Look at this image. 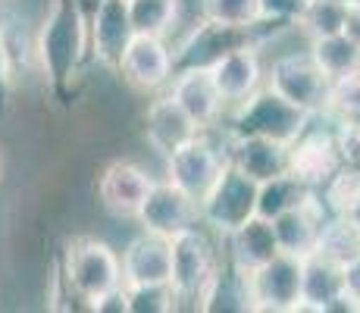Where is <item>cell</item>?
<instances>
[{"mask_svg": "<svg viewBox=\"0 0 360 313\" xmlns=\"http://www.w3.org/2000/svg\"><path fill=\"white\" fill-rule=\"evenodd\" d=\"M91 51L88 16L79 0H51L34 38V57L57 94H69L85 53Z\"/></svg>", "mask_w": 360, "mask_h": 313, "instance_id": "obj_1", "label": "cell"}, {"mask_svg": "<svg viewBox=\"0 0 360 313\" xmlns=\"http://www.w3.org/2000/svg\"><path fill=\"white\" fill-rule=\"evenodd\" d=\"M310 120H314V113H307L304 107L285 101L279 91L263 85L260 91H254L245 103L235 107L229 135H260L292 148L297 138L307 132Z\"/></svg>", "mask_w": 360, "mask_h": 313, "instance_id": "obj_2", "label": "cell"}, {"mask_svg": "<svg viewBox=\"0 0 360 313\" xmlns=\"http://www.w3.org/2000/svg\"><path fill=\"white\" fill-rule=\"evenodd\" d=\"M63 279L79 301H98L101 295L120 288L122 282V257L107 241L79 235L69 241L63 260Z\"/></svg>", "mask_w": 360, "mask_h": 313, "instance_id": "obj_3", "label": "cell"}, {"mask_svg": "<svg viewBox=\"0 0 360 313\" xmlns=\"http://www.w3.org/2000/svg\"><path fill=\"white\" fill-rule=\"evenodd\" d=\"M260 182H254L248 172H241L235 163L223 170L217 185L200 200V222L219 235H232L238 226H245L251 217H257Z\"/></svg>", "mask_w": 360, "mask_h": 313, "instance_id": "obj_4", "label": "cell"}, {"mask_svg": "<svg viewBox=\"0 0 360 313\" xmlns=\"http://www.w3.org/2000/svg\"><path fill=\"white\" fill-rule=\"evenodd\" d=\"M266 85L273 88V91H279L285 101L297 103V107H304L314 116L329 107L332 79L320 69V63L310 57V51L279 57L269 66Z\"/></svg>", "mask_w": 360, "mask_h": 313, "instance_id": "obj_5", "label": "cell"}, {"mask_svg": "<svg viewBox=\"0 0 360 313\" xmlns=\"http://www.w3.org/2000/svg\"><path fill=\"white\" fill-rule=\"evenodd\" d=\"M226 166H229L226 151H219L217 144L207 138V132H200V135H195L191 141H185L182 148L166 157V179L182 188L185 194H191L200 204L204 194L223 176Z\"/></svg>", "mask_w": 360, "mask_h": 313, "instance_id": "obj_6", "label": "cell"}, {"mask_svg": "<svg viewBox=\"0 0 360 313\" xmlns=\"http://www.w3.org/2000/svg\"><path fill=\"white\" fill-rule=\"evenodd\" d=\"M217 269L219 260L200 226L172 238V288H176L179 301H191L198 307Z\"/></svg>", "mask_w": 360, "mask_h": 313, "instance_id": "obj_7", "label": "cell"}, {"mask_svg": "<svg viewBox=\"0 0 360 313\" xmlns=\"http://www.w3.org/2000/svg\"><path fill=\"white\" fill-rule=\"evenodd\" d=\"M254 291V310L269 313H292L301 310V291H304V257L297 254H276L269 263L251 273Z\"/></svg>", "mask_w": 360, "mask_h": 313, "instance_id": "obj_8", "label": "cell"}, {"mask_svg": "<svg viewBox=\"0 0 360 313\" xmlns=\"http://www.w3.org/2000/svg\"><path fill=\"white\" fill-rule=\"evenodd\" d=\"M138 226L141 232H154L160 238H176V235L188 232L200 222V204L191 194H185L179 185H172L169 179L157 182L150 188L144 207L138 210Z\"/></svg>", "mask_w": 360, "mask_h": 313, "instance_id": "obj_9", "label": "cell"}, {"mask_svg": "<svg viewBox=\"0 0 360 313\" xmlns=\"http://www.w3.org/2000/svg\"><path fill=\"white\" fill-rule=\"evenodd\" d=\"M88 32H91V57L103 69L120 72L122 57L138 34L131 25L129 0H101V6L88 19Z\"/></svg>", "mask_w": 360, "mask_h": 313, "instance_id": "obj_10", "label": "cell"}, {"mask_svg": "<svg viewBox=\"0 0 360 313\" xmlns=\"http://www.w3.org/2000/svg\"><path fill=\"white\" fill-rule=\"evenodd\" d=\"M120 75L129 88L148 94L160 91L176 75V57H172L166 38H154V34H135L131 47L122 57Z\"/></svg>", "mask_w": 360, "mask_h": 313, "instance_id": "obj_11", "label": "cell"}, {"mask_svg": "<svg viewBox=\"0 0 360 313\" xmlns=\"http://www.w3.org/2000/svg\"><path fill=\"white\" fill-rule=\"evenodd\" d=\"M154 185H157V179L144 166L131 163V160H116V163H110L101 172L98 198L113 217L135 219Z\"/></svg>", "mask_w": 360, "mask_h": 313, "instance_id": "obj_12", "label": "cell"}, {"mask_svg": "<svg viewBox=\"0 0 360 313\" xmlns=\"http://www.w3.org/2000/svg\"><path fill=\"white\" fill-rule=\"evenodd\" d=\"M126 285H172V241L154 232H141L122 250Z\"/></svg>", "mask_w": 360, "mask_h": 313, "instance_id": "obj_13", "label": "cell"}, {"mask_svg": "<svg viewBox=\"0 0 360 313\" xmlns=\"http://www.w3.org/2000/svg\"><path fill=\"white\" fill-rule=\"evenodd\" d=\"M226 157L241 172L254 179V182H269L285 172H292V157H288V144L273 141V138L260 135H229L226 144Z\"/></svg>", "mask_w": 360, "mask_h": 313, "instance_id": "obj_14", "label": "cell"}, {"mask_svg": "<svg viewBox=\"0 0 360 313\" xmlns=\"http://www.w3.org/2000/svg\"><path fill=\"white\" fill-rule=\"evenodd\" d=\"M195 135H200V125L185 113L182 103L169 91L148 103V113H144V138H148V144L163 160L169 157L172 151L182 148L185 141H191Z\"/></svg>", "mask_w": 360, "mask_h": 313, "instance_id": "obj_15", "label": "cell"}, {"mask_svg": "<svg viewBox=\"0 0 360 313\" xmlns=\"http://www.w3.org/2000/svg\"><path fill=\"white\" fill-rule=\"evenodd\" d=\"M169 94L200 125V132L213 129L226 110V101L219 94L217 82H213L210 69H182V72H176L169 82Z\"/></svg>", "mask_w": 360, "mask_h": 313, "instance_id": "obj_16", "label": "cell"}, {"mask_svg": "<svg viewBox=\"0 0 360 313\" xmlns=\"http://www.w3.org/2000/svg\"><path fill=\"white\" fill-rule=\"evenodd\" d=\"M329 217H332V210H329L326 198L320 200L314 191H310L307 198H304V204H297V207H292V210L282 213V217L273 219L282 250L297 254V257L314 254L316 238H320V229Z\"/></svg>", "mask_w": 360, "mask_h": 313, "instance_id": "obj_17", "label": "cell"}, {"mask_svg": "<svg viewBox=\"0 0 360 313\" xmlns=\"http://www.w3.org/2000/svg\"><path fill=\"white\" fill-rule=\"evenodd\" d=\"M292 157V172L310 188L326 185L338 170H342V154H338V141L329 132H304L301 138L288 148Z\"/></svg>", "mask_w": 360, "mask_h": 313, "instance_id": "obj_18", "label": "cell"}, {"mask_svg": "<svg viewBox=\"0 0 360 313\" xmlns=\"http://www.w3.org/2000/svg\"><path fill=\"white\" fill-rule=\"evenodd\" d=\"M301 310H357L345 298V267L323 260L320 254L304 257V291Z\"/></svg>", "mask_w": 360, "mask_h": 313, "instance_id": "obj_19", "label": "cell"}, {"mask_svg": "<svg viewBox=\"0 0 360 313\" xmlns=\"http://www.w3.org/2000/svg\"><path fill=\"white\" fill-rule=\"evenodd\" d=\"M213 82H217L219 94H223L226 107H238L245 103L254 91L263 88V66H260V53L257 47H238L229 57H223L217 66L210 69Z\"/></svg>", "mask_w": 360, "mask_h": 313, "instance_id": "obj_20", "label": "cell"}, {"mask_svg": "<svg viewBox=\"0 0 360 313\" xmlns=\"http://www.w3.org/2000/svg\"><path fill=\"white\" fill-rule=\"evenodd\" d=\"M229 238V260L238 263L241 269L254 273L260 269L263 263H269L276 254H282V245H279V235H276V226L273 219L266 217H251L245 226H238Z\"/></svg>", "mask_w": 360, "mask_h": 313, "instance_id": "obj_21", "label": "cell"}, {"mask_svg": "<svg viewBox=\"0 0 360 313\" xmlns=\"http://www.w3.org/2000/svg\"><path fill=\"white\" fill-rule=\"evenodd\" d=\"M198 310L207 313H248L254 310V291H251V273L229 260V267L219 263L217 276L207 285Z\"/></svg>", "mask_w": 360, "mask_h": 313, "instance_id": "obj_22", "label": "cell"}, {"mask_svg": "<svg viewBox=\"0 0 360 313\" xmlns=\"http://www.w3.org/2000/svg\"><path fill=\"white\" fill-rule=\"evenodd\" d=\"M314 254H320L323 260L335 263V267H348V263L360 260V219L345 217V213H332L323 222Z\"/></svg>", "mask_w": 360, "mask_h": 313, "instance_id": "obj_23", "label": "cell"}, {"mask_svg": "<svg viewBox=\"0 0 360 313\" xmlns=\"http://www.w3.org/2000/svg\"><path fill=\"white\" fill-rule=\"evenodd\" d=\"M310 57L320 63V69L332 82L360 75V44L348 32L329 34V38H314L310 41Z\"/></svg>", "mask_w": 360, "mask_h": 313, "instance_id": "obj_24", "label": "cell"}, {"mask_svg": "<svg viewBox=\"0 0 360 313\" xmlns=\"http://www.w3.org/2000/svg\"><path fill=\"white\" fill-rule=\"evenodd\" d=\"M310 191H314V188L307 182H301L295 172H285V176H279V179H269V182L260 185L257 213L266 219H276L285 210H292V207L304 204V198H307Z\"/></svg>", "mask_w": 360, "mask_h": 313, "instance_id": "obj_25", "label": "cell"}, {"mask_svg": "<svg viewBox=\"0 0 360 313\" xmlns=\"http://www.w3.org/2000/svg\"><path fill=\"white\" fill-rule=\"evenodd\" d=\"M348 13H351L348 0H307L297 25L310 34V41L329 38V34L348 32Z\"/></svg>", "mask_w": 360, "mask_h": 313, "instance_id": "obj_26", "label": "cell"}, {"mask_svg": "<svg viewBox=\"0 0 360 313\" xmlns=\"http://www.w3.org/2000/svg\"><path fill=\"white\" fill-rule=\"evenodd\" d=\"M179 6L182 0H129L131 25L138 34L166 38L179 23Z\"/></svg>", "mask_w": 360, "mask_h": 313, "instance_id": "obj_27", "label": "cell"}, {"mask_svg": "<svg viewBox=\"0 0 360 313\" xmlns=\"http://www.w3.org/2000/svg\"><path fill=\"white\" fill-rule=\"evenodd\" d=\"M129 313H169L179 307V295L172 285H126Z\"/></svg>", "mask_w": 360, "mask_h": 313, "instance_id": "obj_28", "label": "cell"}, {"mask_svg": "<svg viewBox=\"0 0 360 313\" xmlns=\"http://www.w3.org/2000/svg\"><path fill=\"white\" fill-rule=\"evenodd\" d=\"M200 16L229 25H254L260 19V0H200Z\"/></svg>", "mask_w": 360, "mask_h": 313, "instance_id": "obj_29", "label": "cell"}, {"mask_svg": "<svg viewBox=\"0 0 360 313\" xmlns=\"http://www.w3.org/2000/svg\"><path fill=\"white\" fill-rule=\"evenodd\" d=\"M326 110L342 125H357L360 129V75L332 82V94H329Z\"/></svg>", "mask_w": 360, "mask_h": 313, "instance_id": "obj_30", "label": "cell"}, {"mask_svg": "<svg viewBox=\"0 0 360 313\" xmlns=\"http://www.w3.org/2000/svg\"><path fill=\"white\" fill-rule=\"evenodd\" d=\"M335 141H338V154H342V166L360 172V129L357 125H342L338 122Z\"/></svg>", "mask_w": 360, "mask_h": 313, "instance_id": "obj_31", "label": "cell"}, {"mask_svg": "<svg viewBox=\"0 0 360 313\" xmlns=\"http://www.w3.org/2000/svg\"><path fill=\"white\" fill-rule=\"evenodd\" d=\"M307 0H260V19H282V23H295L301 19Z\"/></svg>", "mask_w": 360, "mask_h": 313, "instance_id": "obj_32", "label": "cell"}, {"mask_svg": "<svg viewBox=\"0 0 360 313\" xmlns=\"http://www.w3.org/2000/svg\"><path fill=\"white\" fill-rule=\"evenodd\" d=\"M88 307L98 310V313H129V291H126V285H120V288L101 295L98 301H91Z\"/></svg>", "mask_w": 360, "mask_h": 313, "instance_id": "obj_33", "label": "cell"}, {"mask_svg": "<svg viewBox=\"0 0 360 313\" xmlns=\"http://www.w3.org/2000/svg\"><path fill=\"white\" fill-rule=\"evenodd\" d=\"M10 47H6V34L0 29V113L6 110V101H10Z\"/></svg>", "mask_w": 360, "mask_h": 313, "instance_id": "obj_34", "label": "cell"}, {"mask_svg": "<svg viewBox=\"0 0 360 313\" xmlns=\"http://www.w3.org/2000/svg\"><path fill=\"white\" fill-rule=\"evenodd\" d=\"M345 298L360 310V260L345 267Z\"/></svg>", "mask_w": 360, "mask_h": 313, "instance_id": "obj_35", "label": "cell"}, {"mask_svg": "<svg viewBox=\"0 0 360 313\" xmlns=\"http://www.w3.org/2000/svg\"><path fill=\"white\" fill-rule=\"evenodd\" d=\"M348 34L360 44V0H351V13H348Z\"/></svg>", "mask_w": 360, "mask_h": 313, "instance_id": "obj_36", "label": "cell"}, {"mask_svg": "<svg viewBox=\"0 0 360 313\" xmlns=\"http://www.w3.org/2000/svg\"><path fill=\"white\" fill-rule=\"evenodd\" d=\"M79 4H82V10H85V16L91 19V13L101 6V0H79Z\"/></svg>", "mask_w": 360, "mask_h": 313, "instance_id": "obj_37", "label": "cell"}, {"mask_svg": "<svg viewBox=\"0 0 360 313\" xmlns=\"http://www.w3.org/2000/svg\"><path fill=\"white\" fill-rule=\"evenodd\" d=\"M348 4H351V0H348Z\"/></svg>", "mask_w": 360, "mask_h": 313, "instance_id": "obj_38", "label": "cell"}]
</instances>
